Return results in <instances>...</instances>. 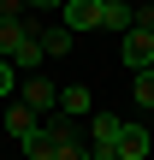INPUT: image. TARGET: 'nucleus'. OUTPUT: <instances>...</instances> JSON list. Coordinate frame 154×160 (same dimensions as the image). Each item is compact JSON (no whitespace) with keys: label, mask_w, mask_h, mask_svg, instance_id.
<instances>
[{"label":"nucleus","mask_w":154,"mask_h":160,"mask_svg":"<svg viewBox=\"0 0 154 160\" xmlns=\"http://www.w3.org/2000/svg\"><path fill=\"white\" fill-rule=\"evenodd\" d=\"M119 131H125V119L95 113V125H89V154L95 160H119Z\"/></svg>","instance_id":"1"},{"label":"nucleus","mask_w":154,"mask_h":160,"mask_svg":"<svg viewBox=\"0 0 154 160\" xmlns=\"http://www.w3.org/2000/svg\"><path fill=\"white\" fill-rule=\"evenodd\" d=\"M30 36L42 42L47 59H59V53H71V36H77V30H65V18H53V24H47V18H30Z\"/></svg>","instance_id":"2"},{"label":"nucleus","mask_w":154,"mask_h":160,"mask_svg":"<svg viewBox=\"0 0 154 160\" xmlns=\"http://www.w3.org/2000/svg\"><path fill=\"white\" fill-rule=\"evenodd\" d=\"M18 101H24L30 113H53V107H59V89H53V77L30 71V77H24V89H18Z\"/></svg>","instance_id":"3"},{"label":"nucleus","mask_w":154,"mask_h":160,"mask_svg":"<svg viewBox=\"0 0 154 160\" xmlns=\"http://www.w3.org/2000/svg\"><path fill=\"white\" fill-rule=\"evenodd\" d=\"M125 65H131V71L154 65V30L148 24H131V30H125Z\"/></svg>","instance_id":"4"},{"label":"nucleus","mask_w":154,"mask_h":160,"mask_svg":"<svg viewBox=\"0 0 154 160\" xmlns=\"http://www.w3.org/2000/svg\"><path fill=\"white\" fill-rule=\"evenodd\" d=\"M65 30H101V0H65Z\"/></svg>","instance_id":"5"},{"label":"nucleus","mask_w":154,"mask_h":160,"mask_svg":"<svg viewBox=\"0 0 154 160\" xmlns=\"http://www.w3.org/2000/svg\"><path fill=\"white\" fill-rule=\"evenodd\" d=\"M148 125H125L119 131V160H148Z\"/></svg>","instance_id":"6"},{"label":"nucleus","mask_w":154,"mask_h":160,"mask_svg":"<svg viewBox=\"0 0 154 160\" xmlns=\"http://www.w3.org/2000/svg\"><path fill=\"white\" fill-rule=\"evenodd\" d=\"M18 142H24V160H53V131H47L42 119H36V131H24Z\"/></svg>","instance_id":"7"},{"label":"nucleus","mask_w":154,"mask_h":160,"mask_svg":"<svg viewBox=\"0 0 154 160\" xmlns=\"http://www.w3.org/2000/svg\"><path fill=\"white\" fill-rule=\"evenodd\" d=\"M131 24H137V12H131L125 0H101V30H119V36H125Z\"/></svg>","instance_id":"8"},{"label":"nucleus","mask_w":154,"mask_h":160,"mask_svg":"<svg viewBox=\"0 0 154 160\" xmlns=\"http://www.w3.org/2000/svg\"><path fill=\"white\" fill-rule=\"evenodd\" d=\"M59 113H65V119L89 113V89H83V83H65V89H59Z\"/></svg>","instance_id":"9"},{"label":"nucleus","mask_w":154,"mask_h":160,"mask_svg":"<svg viewBox=\"0 0 154 160\" xmlns=\"http://www.w3.org/2000/svg\"><path fill=\"white\" fill-rule=\"evenodd\" d=\"M24 131H36V113H30V107H24V101H12V107H6V137H12V142H18V137H24Z\"/></svg>","instance_id":"10"},{"label":"nucleus","mask_w":154,"mask_h":160,"mask_svg":"<svg viewBox=\"0 0 154 160\" xmlns=\"http://www.w3.org/2000/svg\"><path fill=\"white\" fill-rule=\"evenodd\" d=\"M131 95H137V107H148V113H154V65H142V71H137Z\"/></svg>","instance_id":"11"},{"label":"nucleus","mask_w":154,"mask_h":160,"mask_svg":"<svg viewBox=\"0 0 154 160\" xmlns=\"http://www.w3.org/2000/svg\"><path fill=\"white\" fill-rule=\"evenodd\" d=\"M0 18H6V24H24L30 6H24V0H0Z\"/></svg>","instance_id":"12"},{"label":"nucleus","mask_w":154,"mask_h":160,"mask_svg":"<svg viewBox=\"0 0 154 160\" xmlns=\"http://www.w3.org/2000/svg\"><path fill=\"white\" fill-rule=\"evenodd\" d=\"M53 160H95V154H89L83 142H59V148H53Z\"/></svg>","instance_id":"13"},{"label":"nucleus","mask_w":154,"mask_h":160,"mask_svg":"<svg viewBox=\"0 0 154 160\" xmlns=\"http://www.w3.org/2000/svg\"><path fill=\"white\" fill-rule=\"evenodd\" d=\"M12 83H18V65H12V59H0V101L12 95Z\"/></svg>","instance_id":"14"},{"label":"nucleus","mask_w":154,"mask_h":160,"mask_svg":"<svg viewBox=\"0 0 154 160\" xmlns=\"http://www.w3.org/2000/svg\"><path fill=\"white\" fill-rule=\"evenodd\" d=\"M24 6H30V12H53L59 0H24Z\"/></svg>","instance_id":"15"}]
</instances>
